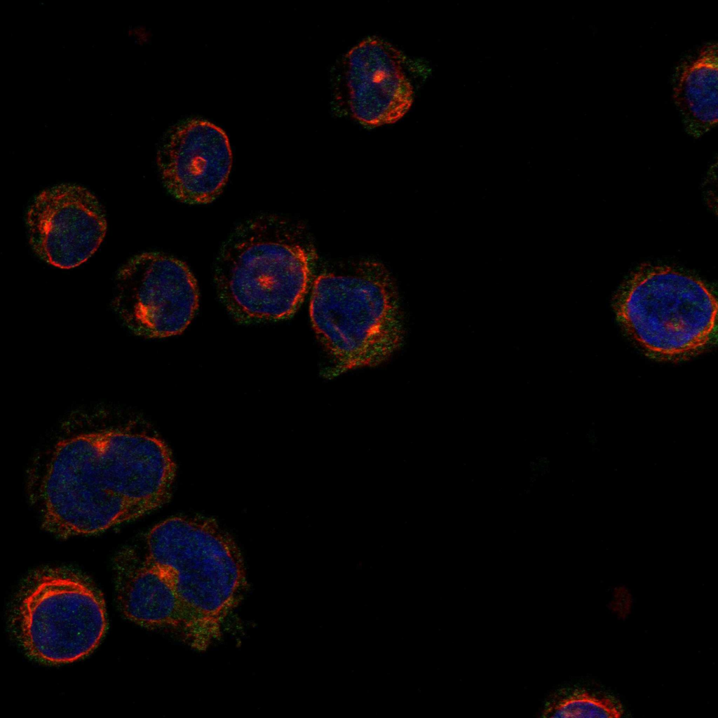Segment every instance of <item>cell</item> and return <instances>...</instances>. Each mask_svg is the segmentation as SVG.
<instances>
[{"label":"cell","mask_w":718,"mask_h":718,"mask_svg":"<svg viewBox=\"0 0 718 718\" xmlns=\"http://www.w3.org/2000/svg\"><path fill=\"white\" fill-rule=\"evenodd\" d=\"M175 470L170 449L143 418L117 407H84L34 453L28 497L50 533L93 534L162 506Z\"/></svg>","instance_id":"6da1fadb"},{"label":"cell","mask_w":718,"mask_h":718,"mask_svg":"<svg viewBox=\"0 0 718 718\" xmlns=\"http://www.w3.org/2000/svg\"><path fill=\"white\" fill-rule=\"evenodd\" d=\"M318 263L302 226L276 215L257 216L238 225L219 250L218 295L241 323L283 319L297 308Z\"/></svg>","instance_id":"7a4b0ae2"},{"label":"cell","mask_w":718,"mask_h":718,"mask_svg":"<svg viewBox=\"0 0 718 718\" xmlns=\"http://www.w3.org/2000/svg\"><path fill=\"white\" fill-rule=\"evenodd\" d=\"M171 581L187 611V642L198 650L218 639L246 586L242 557L214 520L176 516L129 543Z\"/></svg>","instance_id":"3957f363"},{"label":"cell","mask_w":718,"mask_h":718,"mask_svg":"<svg viewBox=\"0 0 718 718\" xmlns=\"http://www.w3.org/2000/svg\"><path fill=\"white\" fill-rule=\"evenodd\" d=\"M310 313L333 377L379 364L402 344L404 328L392 279L370 259L318 266L311 283Z\"/></svg>","instance_id":"277c9868"},{"label":"cell","mask_w":718,"mask_h":718,"mask_svg":"<svg viewBox=\"0 0 718 718\" xmlns=\"http://www.w3.org/2000/svg\"><path fill=\"white\" fill-rule=\"evenodd\" d=\"M13 639L30 658L55 665L78 660L99 644L107 628L100 591L78 570L44 567L29 574L10 607Z\"/></svg>","instance_id":"5b68a950"},{"label":"cell","mask_w":718,"mask_h":718,"mask_svg":"<svg viewBox=\"0 0 718 718\" xmlns=\"http://www.w3.org/2000/svg\"><path fill=\"white\" fill-rule=\"evenodd\" d=\"M614 308L625 331L653 358H686L715 337L717 302L711 289L667 266L639 267L619 290Z\"/></svg>","instance_id":"8992f818"},{"label":"cell","mask_w":718,"mask_h":718,"mask_svg":"<svg viewBox=\"0 0 718 718\" xmlns=\"http://www.w3.org/2000/svg\"><path fill=\"white\" fill-rule=\"evenodd\" d=\"M429 74L426 63L410 60L383 39L370 37L337 64L334 100L343 113L363 125L393 123L409 109L417 81Z\"/></svg>","instance_id":"52a82bcc"},{"label":"cell","mask_w":718,"mask_h":718,"mask_svg":"<svg viewBox=\"0 0 718 718\" xmlns=\"http://www.w3.org/2000/svg\"><path fill=\"white\" fill-rule=\"evenodd\" d=\"M113 307L136 334L165 337L179 334L198 306L195 279L181 261L160 252L133 257L119 270Z\"/></svg>","instance_id":"ba28073f"},{"label":"cell","mask_w":718,"mask_h":718,"mask_svg":"<svg viewBox=\"0 0 718 718\" xmlns=\"http://www.w3.org/2000/svg\"><path fill=\"white\" fill-rule=\"evenodd\" d=\"M26 224L32 248L43 261L62 269L87 260L107 229L101 205L88 189L64 184L39 194L29 205Z\"/></svg>","instance_id":"9c48e42d"},{"label":"cell","mask_w":718,"mask_h":718,"mask_svg":"<svg viewBox=\"0 0 718 718\" xmlns=\"http://www.w3.org/2000/svg\"><path fill=\"white\" fill-rule=\"evenodd\" d=\"M157 163L164 186L175 198L209 203L219 194L231 170L228 137L208 121L184 120L167 134Z\"/></svg>","instance_id":"30bf717a"},{"label":"cell","mask_w":718,"mask_h":718,"mask_svg":"<svg viewBox=\"0 0 718 718\" xmlns=\"http://www.w3.org/2000/svg\"><path fill=\"white\" fill-rule=\"evenodd\" d=\"M118 606L129 620L146 628L175 630L187 639L190 621L174 585L129 545L114 560Z\"/></svg>","instance_id":"8fae6325"},{"label":"cell","mask_w":718,"mask_h":718,"mask_svg":"<svg viewBox=\"0 0 718 718\" xmlns=\"http://www.w3.org/2000/svg\"><path fill=\"white\" fill-rule=\"evenodd\" d=\"M718 47L703 45L675 67L672 96L685 131L698 138L712 129L718 118Z\"/></svg>","instance_id":"7c38bea8"},{"label":"cell","mask_w":718,"mask_h":718,"mask_svg":"<svg viewBox=\"0 0 718 718\" xmlns=\"http://www.w3.org/2000/svg\"><path fill=\"white\" fill-rule=\"evenodd\" d=\"M625 713L616 698L583 689L560 691L545 707L543 717L562 718H617Z\"/></svg>","instance_id":"4fadbf2b"},{"label":"cell","mask_w":718,"mask_h":718,"mask_svg":"<svg viewBox=\"0 0 718 718\" xmlns=\"http://www.w3.org/2000/svg\"><path fill=\"white\" fill-rule=\"evenodd\" d=\"M127 33L129 36H134L133 29H129Z\"/></svg>","instance_id":"5bb4252c"}]
</instances>
